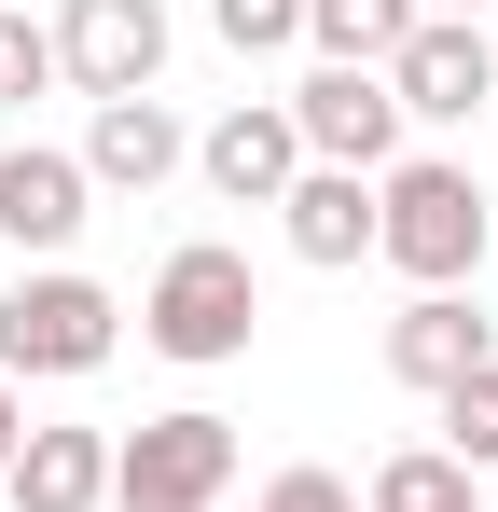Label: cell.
Listing matches in <instances>:
<instances>
[{
	"label": "cell",
	"mask_w": 498,
	"mask_h": 512,
	"mask_svg": "<svg viewBox=\"0 0 498 512\" xmlns=\"http://www.w3.org/2000/svg\"><path fill=\"white\" fill-rule=\"evenodd\" d=\"M498 250V194L457 153H402V167L374 180V263L415 277V291H471Z\"/></svg>",
	"instance_id": "obj_1"
},
{
	"label": "cell",
	"mask_w": 498,
	"mask_h": 512,
	"mask_svg": "<svg viewBox=\"0 0 498 512\" xmlns=\"http://www.w3.org/2000/svg\"><path fill=\"white\" fill-rule=\"evenodd\" d=\"M249 333H263V277H249V250L194 236V250L153 263V291H139V346H153V360L222 374V360H249Z\"/></svg>",
	"instance_id": "obj_2"
},
{
	"label": "cell",
	"mask_w": 498,
	"mask_h": 512,
	"mask_svg": "<svg viewBox=\"0 0 498 512\" xmlns=\"http://www.w3.org/2000/svg\"><path fill=\"white\" fill-rule=\"evenodd\" d=\"M111 346H125V305H111L83 263H28V277L0 291V374H14V388H28V374H42V388H83Z\"/></svg>",
	"instance_id": "obj_3"
},
{
	"label": "cell",
	"mask_w": 498,
	"mask_h": 512,
	"mask_svg": "<svg viewBox=\"0 0 498 512\" xmlns=\"http://www.w3.org/2000/svg\"><path fill=\"white\" fill-rule=\"evenodd\" d=\"M222 499H236V416L180 402L111 443V512H222Z\"/></svg>",
	"instance_id": "obj_4"
},
{
	"label": "cell",
	"mask_w": 498,
	"mask_h": 512,
	"mask_svg": "<svg viewBox=\"0 0 498 512\" xmlns=\"http://www.w3.org/2000/svg\"><path fill=\"white\" fill-rule=\"evenodd\" d=\"M56 84L83 111L166 84V0H56Z\"/></svg>",
	"instance_id": "obj_5"
},
{
	"label": "cell",
	"mask_w": 498,
	"mask_h": 512,
	"mask_svg": "<svg viewBox=\"0 0 498 512\" xmlns=\"http://www.w3.org/2000/svg\"><path fill=\"white\" fill-rule=\"evenodd\" d=\"M291 139H305V167H360V180H388L402 167V97H388V70H305L291 84Z\"/></svg>",
	"instance_id": "obj_6"
},
{
	"label": "cell",
	"mask_w": 498,
	"mask_h": 512,
	"mask_svg": "<svg viewBox=\"0 0 498 512\" xmlns=\"http://www.w3.org/2000/svg\"><path fill=\"white\" fill-rule=\"evenodd\" d=\"M388 97H402V125H471L498 97V28H471V14H429L402 56H388Z\"/></svg>",
	"instance_id": "obj_7"
},
{
	"label": "cell",
	"mask_w": 498,
	"mask_h": 512,
	"mask_svg": "<svg viewBox=\"0 0 498 512\" xmlns=\"http://www.w3.org/2000/svg\"><path fill=\"white\" fill-rule=\"evenodd\" d=\"M83 222H97V180H83V153H56V139H14V153H0V236H14V263H70Z\"/></svg>",
	"instance_id": "obj_8"
},
{
	"label": "cell",
	"mask_w": 498,
	"mask_h": 512,
	"mask_svg": "<svg viewBox=\"0 0 498 512\" xmlns=\"http://www.w3.org/2000/svg\"><path fill=\"white\" fill-rule=\"evenodd\" d=\"M194 167H208V194L222 208H277L291 180H305V139H291V97H236L208 139H194Z\"/></svg>",
	"instance_id": "obj_9"
},
{
	"label": "cell",
	"mask_w": 498,
	"mask_h": 512,
	"mask_svg": "<svg viewBox=\"0 0 498 512\" xmlns=\"http://www.w3.org/2000/svg\"><path fill=\"white\" fill-rule=\"evenodd\" d=\"M498 360V319L471 305V291H415L402 319H388V374H402L415 402H443V388H471Z\"/></svg>",
	"instance_id": "obj_10"
},
{
	"label": "cell",
	"mask_w": 498,
	"mask_h": 512,
	"mask_svg": "<svg viewBox=\"0 0 498 512\" xmlns=\"http://www.w3.org/2000/svg\"><path fill=\"white\" fill-rule=\"evenodd\" d=\"M166 167H194V125H180L166 97H111V111H83V180H97V194H153Z\"/></svg>",
	"instance_id": "obj_11"
},
{
	"label": "cell",
	"mask_w": 498,
	"mask_h": 512,
	"mask_svg": "<svg viewBox=\"0 0 498 512\" xmlns=\"http://www.w3.org/2000/svg\"><path fill=\"white\" fill-rule=\"evenodd\" d=\"M277 236H291V263H319V277L374 263V180L360 167H305L291 194H277Z\"/></svg>",
	"instance_id": "obj_12"
},
{
	"label": "cell",
	"mask_w": 498,
	"mask_h": 512,
	"mask_svg": "<svg viewBox=\"0 0 498 512\" xmlns=\"http://www.w3.org/2000/svg\"><path fill=\"white\" fill-rule=\"evenodd\" d=\"M0 499L14 512H111V429H28Z\"/></svg>",
	"instance_id": "obj_13"
},
{
	"label": "cell",
	"mask_w": 498,
	"mask_h": 512,
	"mask_svg": "<svg viewBox=\"0 0 498 512\" xmlns=\"http://www.w3.org/2000/svg\"><path fill=\"white\" fill-rule=\"evenodd\" d=\"M415 28H429L415 0H305V42H319L332 70H388Z\"/></svg>",
	"instance_id": "obj_14"
},
{
	"label": "cell",
	"mask_w": 498,
	"mask_h": 512,
	"mask_svg": "<svg viewBox=\"0 0 498 512\" xmlns=\"http://www.w3.org/2000/svg\"><path fill=\"white\" fill-rule=\"evenodd\" d=\"M360 512H498L443 443H402V457H374V485H360Z\"/></svg>",
	"instance_id": "obj_15"
},
{
	"label": "cell",
	"mask_w": 498,
	"mask_h": 512,
	"mask_svg": "<svg viewBox=\"0 0 498 512\" xmlns=\"http://www.w3.org/2000/svg\"><path fill=\"white\" fill-rule=\"evenodd\" d=\"M429 429H443V457L485 485V471H498V360L471 374V388H443V402H429Z\"/></svg>",
	"instance_id": "obj_16"
},
{
	"label": "cell",
	"mask_w": 498,
	"mask_h": 512,
	"mask_svg": "<svg viewBox=\"0 0 498 512\" xmlns=\"http://www.w3.org/2000/svg\"><path fill=\"white\" fill-rule=\"evenodd\" d=\"M42 84H56V14H14L0 0V111H28Z\"/></svg>",
	"instance_id": "obj_17"
},
{
	"label": "cell",
	"mask_w": 498,
	"mask_h": 512,
	"mask_svg": "<svg viewBox=\"0 0 498 512\" xmlns=\"http://www.w3.org/2000/svg\"><path fill=\"white\" fill-rule=\"evenodd\" d=\"M208 28H222L236 56H291V42H305V0H208Z\"/></svg>",
	"instance_id": "obj_18"
},
{
	"label": "cell",
	"mask_w": 498,
	"mask_h": 512,
	"mask_svg": "<svg viewBox=\"0 0 498 512\" xmlns=\"http://www.w3.org/2000/svg\"><path fill=\"white\" fill-rule=\"evenodd\" d=\"M249 512H360V485L305 457V471H277V485H263V499H249Z\"/></svg>",
	"instance_id": "obj_19"
},
{
	"label": "cell",
	"mask_w": 498,
	"mask_h": 512,
	"mask_svg": "<svg viewBox=\"0 0 498 512\" xmlns=\"http://www.w3.org/2000/svg\"><path fill=\"white\" fill-rule=\"evenodd\" d=\"M14 443H28V388L0 374V471H14Z\"/></svg>",
	"instance_id": "obj_20"
},
{
	"label": "cell",
	"mask_w": 498,
	"mask_h": 512,
	"mask_svg": "<svg viewBox=\"0 0 498 512\" xmlns=\"http://www.w3.org/2000/svg\"><path fill=\"white\" fill-rule=\"evenodd\" d=\"M415 14H485V0H415Z\"/></svg>",
	"instance_id": "obj_21"
}]
</instances>
